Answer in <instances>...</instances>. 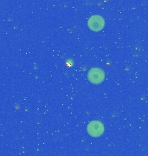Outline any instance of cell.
Here are the masks:
<instances>
[{
    "label": "cell",
    "mask_w": 148,
    "mask_h": 156,
    "mask_svg": "<svg viewBox=\"0 0 148 156\" xmlns=\"http://www.w3.org/2000/svg\"><path fill=\"white\" fill-rule=\"evenodd\" d=\"M88 79L91 83H101L105 79L104 70L100 68L97 67L90 69L88 73Z\"/></svg>",
    "instance_id": "1"
},
{
    "label": "cell",
    "mask_w": 148,
    "mask_h": 156,
    "mask_svg": "<svg viewBox=\"0 0 148 156\" xmlns=\"http://www.w3.org/2000/svg\"><path fill=\"white\" fill-rule=\"evenodd\" d=\"M88 134L92 137H99L104 133V125L100 121H92L87 126Z\"/></svg>",
    "instance_id": "2"
},
{
    "label": "cell",
    "mask_w": 148,
    "mask_h": 156,
    "mask_svg": "<svg viewBox=\"0 0 148 156\" xmlns=\"http://www.w3.org/2000/svg\"><path fill=\"white\" fill-rule=\"evenodd\" d=\"M88 25L91 30L100 31L104 28V18L100 15H93L92 17H89L88 21Z\"/></svg>",
    "instance_id": "3"
}]
</instances>
